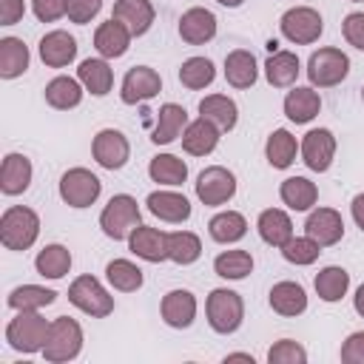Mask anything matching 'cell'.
I'll use <instances>...</instances> for the list:
<instances>
[{"label":"cell","mask_w":364,"mask_h":364,"mask_svg":"<svg viewBox=\"0 0 364 364\" xmlns=\"http://www.w3.org/2000/svg\"><path fill=\"white\" fill-rule=\"evenodd\" d=\"M202 256V239L193 230H171L168 233V262L173 264H193Z\"/></svg>","instance_id":"cell-43"},{"label":"cell","mask_w":364,"mask_h":364,"mask_svg":"<svg viewBox=\"0 0 364 364\" xmlns=\"http://www.w3.org/2000/svg\"><path fill=\"white\" fill-rule=\"evenodd\" d=\"M31 54L28 46L20 37H3L0 40V77L3 80H17L28 71Z\"/></svg>","instance_id":"cell-36"},{"label":"cell","mask_w":364,"mask_h":364,"mask_svg":"<svg viewBox=\"0 0 364 364\" xmlns=\"http://www.w3.org/2000/svg\"><path fill=\"white\" fill-rule=\"evenodd\" d=\"M205 318L210 324L213 333L219 336H230L242 327L245 321V301L236 290L230 287H216L208 293L205 299Z\"/></svg>","instance_id":"cell-3"},{"label":"cell","mask_w":364,"mask_h":364,"mask_svg":"<svg viewBox=\"0 0 364 364\" xmlns=\"http://www.w3.org/2000/svg\"><path fill=\"white\" fill-rule=\"evenodd\" d=\"M279 31L293 46H310L324 34V17L313 6H293L279 17Z\"/></svg>","instance_id":"cell-8"},{"label":"cell","mask_w":364,"mask_h":364,"mask_svg":"<svg viewBox=\"0 0 364 364\" xmlns=\"http://www.w3.org/2000/svg\"><path fill=\"white\" fill-rule=\"evenodd\" d=\"M196 310H199V301L191 290L185 287H176V290H168L159 301V316L168 327L173 330H188L193 321H196Z\"/></svg>","instance_id":"cell-15"},{"label":"cell","mask_w":364,"mask_h":364,"mask_svg":"<svg viewBox=\"0 0 364 364\" xmlns=\"http://www.w3.org/2000/svg\"><path fill=\"white\" fill-rule=\"evenodd\" d=\"M114 20H119L134 37H142L151 31L154 20H156V9L151 0H114Z\"/></svg>","instance_id":"cell-21"},{"label":"cell","mask_w":364,"mask_h":364,"mask_svg":"<svg viewBox=\"0 0 364 364\" xmlns=\"http://www.w3.org/2000/svg\"><path fill=\"white\" fill-rule=\"evenodd\" d=\"M219 136H222V131L213 122H208L205 117H196V119L188 122V128L182 131L179 139H182V151L185 154H191V156H210L219 148Z\"/></svg>","instance_id":"cell-23"},{"label":"cell","mask_w":364,"mask_h":364,"mask_svg":"<svg viewBox=\"0 0 364 364\" xmlns=\"http://www.w3.org/2000/svg\"><path fill=\"white\" fill-rule=\"evenodd\" d=\"M256 230H259V239L270 247H282L284 242H290L296 236L293 233V219L282 208H264L256 219Z\"/></svg>","instance_id":"cell-28"},{"label":"cell","mask_w":364,"mask_h":364,"mask_svg":"<svg viewBox=\"0 0 364 364\" xmlns=\"http://www.w3.org/2000/svg\"><path fill=\"white\" fill-rule=\"evenodd\" d=\"M350 3H364V0H350Z\"/></svg>","instance_id":"cell-57"},{"label":"cell","mask_w":364,"mask_h":364,"mask_svg":"<svg viewBox=\"0 0 364 364\" xmlns=\"http://www.w3.org/2000/svg\"><path fill=\"white\" fill-rule=\"evenodd\" d=\"M26 14V0H0V26H14Z\"/></svg>","instance_id":"cell-51"},{"label":"cell","mask_w":364,"mask_h":364,"mask_svg":"<svg viewBox=\"0 0 364 364\" xmlns=\"http://www.w3.org/2000/svg\"><path fill=\"white\" fill-rule=\"evenodd\" d=\"M57 191H60V199H63L68 208L82 210V208H91V205L100 199L102 182H100V176L91 173L88 168H68V171L60 176Z\"/></svg>","instance_id":"cell-9"},{"label":"cell","mask_w":364,"mask_h":364,"mask_svg":"<svg viewBox=\"0 0 364 364\" xmlns=\"http://www.w3.org/2000/svg\"><path fill=\"white\" fill-rule=\"evenodd\" d=\"M37 54L43 60V65L48 68H65L77 60V40L63 31V28H54V31H46L37 43Z\"/></svg>","instance_id":"cell-17"},{"label":"cell","mask_w":364,"mask_h":364,"mask_svg":"<svg viewBox=\"0 0 364 364\" xmlns=\"http://www.w3.org/2000/svg\"><path fill=\"white\" fill-rule=\"evenodd\" d=\"M142 225V210L131 193H114L100 213V230L114 242H128V236Z\"/></svg>","instance_id":"cell-2"},{"label":"cell","mask_w":364,"mask_h":364,"mask_svg":"<svg viewBox=\"0 0 364 364\" xmlns=\"http://www.w3.org/2000/svg\"><path fill=\"white\" fill-rule=\"evenodd\" d=\"M48 330H51V321L40 310H17V316L9 318L6 324V341L11 350L26 353V355L43 353Z\"/></svg>","instance_id":"cell-1"},{"label":"cell","mask_w":364,"mask_h":364,"mask_svg":"<svg viewBox=\"0 0 364 364\" xmlns=\"http://www.w3.org/2000/svg\"><path fill=\"white\" fill-rule=\"evenodd\" d=\"M71 250L65 247V245H60V242H51V245H46L37 256H34V270L43 276V279H51V282H57V279H63L65 273H71Z\"/></svg>","instance_id":"cell-38"},{"label":"cell","mask_w":364,"mask_h":364,"mask_svg":"<svg viewBox=\"0 0 364 364\" xmlns=\"http://www.w3.org/2000/svg\"><path fill=\"white\" fill-rule=\"evenodd\" d=\"M350 213H353V222L361 228L364 233V193H355L353 202H350Z\"/></svg>","instance_id":"cell-52"},{"label":"cell","mask_w":364,"mask_h":364,"mask_svg":"<svg viewBox=\"0 0 364 364\" xmlns=\"http://www.w3.org/2000/svg\"><path fill=\"white\" fill-rule=\"evenodd\" d=\"M162 91V77L156 68L151 65H134L125 71L122 85H119V100L125 105H142L148 100H154Z\"/></svg>","instance_id":"cell-13"},{"label":"cell","mask_w":364,"mask_h":364,"mask_svg":"<svg viewBox=\"0 0 364 364\" xmlns=\"http://www.w3.org/2000/svg\"><path fill=\"white\" fill-rule=\"evenodd\" d=\"M225 361H250V364H253V355H250V353H228Z\"/></svg>","instance_id":"cell-54"},{"label":"cell","mask_w":364,"mask_h":364,"mask_svg":"<svg viewBox=\"0 0 364 364\" xmlns=\"http://www.w3.org/2000/svg\"><path fill=\"white\" fill-rule=\"evenodd\" d=\"M267 301H270V310L279 313V316H284V318H296V316H301L307 310V293H304V287L299 282H290V279L276 282L270 287V293H267Z\"/></svg>","instance_id":"cell-27"},{"label":"cell","mask_w":364,"mask_h":364,"mask_svg":"<svg viewBox=\"0 0 364 364\" xmlns=\"http://www.w3.org/2000/svg\"><path fill=\"white\" fill-rule=\"evenodd\" d=\"M82 94H85L82 82H80L77 77H65V74L48 80L46 88H43L46 102H48L51 108H57V111H71V108H77V105L82 102Z\"/></svg>","instance_id":"cell-33"},{"label":"cell","mask_w":364,"mask_h":364,"mask_svg":"<svg viewBox=\"0 0 364 364\" xmlns=\"http://www.w3.org/2000/svg\"><path fill=\"white\" fill-rule=\"evenodd\" d=\"M54 301H57V290L43 287V284H17L6 299V304L14 313L17 310H43V307H48Z\"/></svg>","instance_id":"cell-42"},{"label":"cell","mask_w":364,"mask_h":364,"mask_svg":"<svg viewBox=\"0 0 364 364\" xmlns=\"http://www.w3.org/2000/svg\"><path fill=\"white\" fill-rule=\"evenodd\" d=\"M304 236L318 242L321 247H333L344 239V219L336 208H313L304 219Z\"/></svg>","instance_id":"cell-14"},{"label":"cell","mask_w":364,"mask_h":364,"mask_svg":"<svg viewBox=\"0 0 364 364\" xmlns=\"http://www.w3.org/2000/svg\"><path fill=\"white\" fill-rule=\"evenodd\" d=\"M82 327L77 318L71 316H57L51 321V330H48V338H46V347H43V358L48 364H65V361H74L80 353H82Z\"/></svg>","instance_id":"cell-5"},{"label":"cell","mask_w":364,"mask_h":364,"mask_svg":"<svg viewBox=\"0 0 364 364\" xmlns=\"http://www.w3.org/2000/svg\"><path fill=\"white\" fill-rule=\"evenodd\" d=\"M128 250H131L136 259L151 262V264L168 262V233L159 230V228H151V225H139V228L128 236Z\"/></svg>","instance_id":"cell-19"},{"label":"cell","mask_w":364,"mask_h":364,"mask_svg":"<svg viewBox=\"0 0 364 364\" xmlns=\"http://www.w3.org/2000/svg\"><path fill=\"white\" fill-rule=\"evenodd\" d=\"M68 301L91 318H105L114 313V296L91 273H82L68 284Z\"/></svg>","instance_id":"cell-7"},{"label":"cell","mask_w":364,"mask_h":364,"mask_svg":"<svg viewBox=\"0 0 364 364\" xmlns=\"http://www.w3.org/2000/svg\"><path fill=\"white\" fill-rule=\"evenodd\" d=\"M77 80L91 97H105L114 88V68L108 65L105 57H85L77 65Z\"/></svg>","instance_id":"cell-30"},{"label":"cell","mask_w":364,"mask_h":364,"mask_svg":"<svg viewBox=\"0 0 364 364\" xmlns=\"http://www.w3.org/2000/svg\"><path fill=\"white\" fill-rule=\"evenodd\" d=\"M102 9V0H68L65 3V17L77 26H85L91 23Z\"/></svg>","instance_id":"cell-47"},{"label":"cell","mask_w":364,"mask_h":364,"mask_svg":"<svg viewBox=\"0 0 364 364\" xmlns=\"http://www.w3.org/2000/svg\"><path fill=\"white\" fill-rule=\"evenodd\" d=\"M208 233L213 242L219 245H236L245 239L247 233V219L239 213V210H219L210 216L208 222Z\"/></svg>","instance_id":"cell-37"},{"label":"cell","mask_w":364,"mask_h":364,"mask_svg":"<svg viewBox=\"0 0 364 364\" xmlns=\"http://www.w3.org/2000/svg\"><path fill=\"white\" fill-rule=\"evenodd\" d=\"M188 111L179 102H165L156 111V125L151 131V142L154 145H171L182 136V131L188 128Z\"/></svg>","instance_id":"cell-26"},{"label":"cell","mask_w":364,"mask_h":364,"mask_svg":"<svg viewBox=\"0 0 364 364\" xmlns=\"http://www.w3.org/2000/svg\"><path fill=\"white\" fill-rule=\"evenodd\" d=\"M253 256L242 247H233V250H222L216 259H213V273L219 279H228V282H242L253 273Z\"/></svg>","instance_id":"cell-40"},{"label":"cell","mask_w":364,"mask_h":364,"mask_svg":"<svg viewBox=\"0 0 364 364\" xmlns=\"http://www.w3.org/2000/svg\"><path fill=\"white\" fill-rule=\"evenodd\" d=\"M279 199L296 210V213H307L316 208L318 202V188L316 182H310L307 176H287L282 185H279Z\"/></svg>","instance_id":"cell-32"},{"label":"cell","mask_w":364,"mask_h":364,"mask_svg":"<svg viewBox=\"0 0 364 364\" xmlns=\"http://www.w3.org/2000/svg\"><path fill=\"white\" fill-rule=\"evenodd\" d=\"M336 148L338 142L330 128H310L299 142V156L313 173H324L336 159Z\"/></svg>","instance_id":"cell-12"},{"label":"cell","mask_w":364,"mask_h":364,"mask_svg":"<svg viewBox=\"0 0 364 364\" xmlns=\"http://www.w3.org/2000/svg\"><path fill=\"white\" fill-rule=\"evenodd\" d=\"M267 361L270 364H304L307 361V350L293 338H279L267 350Z\"/></svg>","instance_id":"cell-46"},{"label":"cell","mask_w":364,"mask_h":364,"mask_svg":"<svg viewBox=\"0 0 364 364\" xmlns=\"http://www.w3.org/2000/svg\"><path fill=\"white\" fill-rule=\"evenodd\" d=\"M199 117H205L208 122H213L222 134L233 131L239 122V105L228 97V94H208L199 100Z\"/></svg>","instance_id":"cell-31"},{"label":"cell","mask_w":364,"mask_h":364,"mask_svg":"<svg viewBox=\"0 0 364 364\" xmlns=\"http://www.w3.org/2000/svg\"><path fill=\"white\" fill-rule=\"evenodd\" d=\"M131 40H134V34L119 20H114V17L100 23L97 31H94V48L105 60H119L131 48Z\"/></svg>","instance_id":"cell-24"},{"label":"cell","mask_w":364,"mask_h":364,"mask_svg":"<svg viewBox=\"0 0 364 364\" xmlns=\"http://www.w3.org/2000/svg\"><path fill=\"white\" fill-rule=\"evenodd\" d=\"M216 80V65L208 57H188L179 65V82L191 91H202Z\"/></svg>","instance_id":"cell-44"},{"label":"cell","mask_w":364,"mask_h":364,"mask_svg":"<svg viewBox=\"0 0 364 364\" xmlns=\"http://www.w3.org/2000/svg\"><path fill=\"white\" fill-rule=\"evenodd\" d=\"M299 74H301V63H299L296 51H284V48L270 51V57L264 63V80L273 88H293Z\"/></svg>","instance_id":"cell-29"},{"label":"cell","mask_w":364,"mask_h":364,"mask_svg":"<svg viewBox=\"0 0 364 364\" xmlns=\"http://www.w3.org/2000/svg\"><path fill=\"white\" fill-rule=\"evenodd\" d=\"M353 307H355V313L364 318V284H358V287H355V296H353Z\"/></svg>","instance_id":"cell-53"},{"label":"cell","mask_w":364,"mask_h":364,"mask_svg":"<svg viewBox=\"0 0 364 364\" xmlns=\"http://www.w3.org/2000/svg\"><path fill=\"white\" fill-rule=\"evenodd\" d=\"M145 205H148V210L156 219H162L168 225H182V222L191 219V202H188V196L179 193V191H171V188L151 191L148 199H145Z\"/></svg>","instance_id":"cell-18"},{"label":"cell","mask_w":364,"mask_h":364,"mask_svg":"<svg viewBox=\"0 0 364 364\" xmlns=\"http://www.w3.org/2000/svg\"><path fill=\"white\" fill-rule=\"evenodd\" d=\"M304 71H307V80L313 88H333V85H341L347 80L350 57L336 46H324V48L310 54Z\"/></svg>","instance_id":"cell-6"},{"label":"cell","mask_w":364,"mask_h":364,"mask_svg":"<svg viewBox=\"0 0 364 364\" xmlns=\"http://www.w3.org/2000/svg\"><path fill=\"white\" fill-rule=\"evenodd\" d=\"M176 28H179L182 43H188V46H205V43H210V40L216 37L219 20H216V14H213L210 9H205V6H193V9L182 11Z\"/></svg>","instance_id":"cell-16"},{"label":"cell","mask_w":364,"mask_h":364,"mask_svg":"<svg viewBox=\"0 0 364 364\" xmlns=\"http://www.w3.org/2000/svg\"><path fill=\"white\" fill-rule=\"evenodd\" d=\"M216 3H219V6H225V9H239L245 0H216Z\"/></svg>","instance_id":"cell-55"},{"label":"cell","mask_w":364,"mask_h":364,"mask_svg":"<svg viewBox=\"0 0 364 364\" xmlns=\"http://www.w3.org/2000/svg\"><path fill=\"white\" fill-rule=\"evenodd\" d=\"M264 156H267V165L276 168V171H287L296 156H299V142L296 136L287 131V128H276L270 131L267 142H264Z\"/></svg>","instance_id":"cell-34"},{"label":"cell","mask_w":364,"mask_h":364,"mask_svg":"<svg viewBox=\"0 0 364 364\" xmlns=\"http://www.w3.org/2000/svg\"><path fill=\"white\" fill-rule=\"evenodd\" d=\"M65 3L68 0H31V11L40 23H54L65 17Z\"/></svg>","instance_id":"cell-50"},{"label":"cell","mask_w":364,"mask_h":364,"mask_svg":"<svg viewBox=\"0 0 364 364\" xmlns=\"http://www.w3.org/2000/svg\"><path fill=\"white\" fill-rule=\"evenodd\" d=\"M91 156L105 171H119L131 159V142L119 128H100L91 139Z\"/></svg>","instance_id":"cell-11"},{"label":"cell","mask_w":364,"mask_h":364,"mask_svg":"<svg viewBox=\"0 0 364 364\" xmlns=\"http://www.w3.org/2000/svg\"><path fill=\"white\" fill-rule=\"evenodd\" d=\"M341 37L347 40V46L364 51V11H350L341 20Z\"/></svg>","instance_id":"cell-48"},{"label":"cell","mask_w":364,"mask_h":364,"mask_svg":"<svg viewBox=\"0 0 364 364\" xmlns=\"http://www.w3.org/2000/svg\"><path fill=\"white\" fill-rule=\"evenodd\" d=\"M31 176H34V168H31V159L26 154H6L3 156V165H0V191L6 196H20L28 191L31 185Z\"/></svg>","instance_id":"cell-22"},{"label":"cell","mask_w":364,"mask_h":364,"mask_svg":"<svg viewBox=\"0 0 364 364\" xmlns=\"http://www.w3.org/2000/svg\"><path fill=\"white\" fill-rule=\"evenodd\" d=\"M361 100H364V85H361Z\"/></svg>","instance_id":"cell-56"},{"label":"cell","mask_w":364,"mask_h":364,"mask_svg":"<svg viewBox=\"0 0 364 364\" xmlns=\"http://www.w3.org/2000/svg\"><path fill=\"white\" fill-rule=\"evenodd\" d=\"M236 196V173L225 165H208L196 176V199L205 208H222Z\"/></svg>","instance_id":"cell-10"},{"label":"cell","mask_w":364,"mask_h":364,"mask_svg":"<svg viewBox=\"0 0 364 364\" xmlns=\"http://www.w3.org/2000/svg\"><path fill=\"white\" fill-rule=\"evenodd\" d=\"M279 250H282L284 262H290V264H296V267H307V264H313V262L318 259L321 245L313 242L310 236H293V239L284 242Z\"/></svg>","instance_id":"cell-45"},{"label":"cell","mask_w":364,"mask_h":364,"mask_svg":"<svg viewBox=\"0 0 364 364\" xmlns=\"http://www.w3.org/2000/svg\"><path fill=\"white\" fill-rule=\"evenodd\" d=\"M105 279L114 290L119 293H136L142 284H145V276H142V267L134 264L131 259H111L105 264Z\"/></svg>","instance_id":"cell-41"},{"label":"cell","mask_w":364,"mask_h":364,"mask_svg":"<svg viewBox=\"0 0 364 364\" xmlns=\"http://www.w3.org/2000/svg\"><path fill=\"white\" fill-rule=\"evenodd\" d=\"M225 80L236 91L253 88L256 80H259V63H256L253 51H247V48L228 51V57H225Z\"/></svg>","instance_id":"cell-25"},{"label":"cell","mask_w":364,"mask_h":364,"mask_svg":"<svg viewBox=\"0 0 364 364\" xmlns=\"http://www.w3.org/2000/svg\"><path fill=\"white\" fill-rule=\"evenodd\" d=\"M313 287H316V296H318L321 301L336 304V301H341V299L347 296V290H350V273H347L344 267H338V264H327V267H321V270L316 273Z\"/></svg>","instance_id":"cell-39"},{"label":"cell","mask_w":364,"mask_h":364,"mask_svg":"<svg viewBox=\"0 0 364 364\" xmlns=\"http://www.w3.org/2000/svg\"><path fill=\"white\" fill-rule=\"evenodd\" d=\"M148 176L159 188H179L188 179V162L179 159L176 154H156L148 162Z\"/></svg>","instance_id":"cell-35"},{"label":"cell","mask_w":364,"mask_h":364,"mask_svg":"<svg viewBox=\"0 0 364 364\" xmlns=\"http://www.w3.org/2000/svg\"><path fill=\"white\" fill-rule=\"evenodd\" d=\"M344 364H364V330H355L344 338L341 350H338Z\"/></svg>","instance_id":"cell-49"},{"label":"cell","mask_w":364,"mask_h":364,"mask_svg":"<svg viewBox=\"0 0 364 364\" xmlns=\"http://www.w3.org/2000/svg\"><path fill=\"white\" fill-rule=\"evenodd\" d=\"M282 108H284V117H287L290 122L307 125V122H313V119L318 117V111H321V97H318V91H316L313 85H293V88L284 94Z\"/></svg>","instance_id":"cell-20"},{"label":"cell","mask_w":364,"mask_h":364,"mask_svg":"<svg viewBox=\"0 0 364 364\" xmlns=\"http://www.w3.org/2000/svg\"><path fill=\"white\" fill-rule=\"evenodd\" d=\"M40 236V216L26 205H11L0 216V242L6 250H28Z\"/></svg>","instance_id":"cell-4"}]
</instances>
